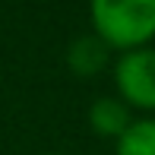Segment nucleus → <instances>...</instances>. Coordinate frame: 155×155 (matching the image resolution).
Here are the masks:
<instances>
[{
    "label": "nucleus",
    "mask_w": 155,
    "mask_h": 155,
    "mask_svg": "<svg viewBox=\"0 0 155 155\" xmlns=\"http://www.w3.org/2000/svg\"><path fill=\"white\" fill-rule=\"evenodd\" d=\"M89 19L92 35L120 54L155 38V0H89Z\"/></svg>",
    "instance_id": "obj_1"
},
{
    "label": "nucleus",
    "mask_w": 155,
    "mask_h": 155,
    "mask_svg": "<svg viewBox=\"0 0 155 155\" xmlns=\"http://www.w3.org/2000/svg\"><path fill=\"white\" fill-rule=\"evenodd\" d=\"M114 86L127 108L155 111V48L124 51L114 60Z\"/></svg>",
    "instance_id": "obj_2"
},
{
    "label": "nucleus",
    "mask_w": 155,
    "mask_h": 155,
    "mask_svg": "<svg viewBox=\"0 0 155 155\" xmlns=\"http://www.w3.org/2000/svg\"><path fill=\"white\" fill-rule=\"evenodd\" d=\"M133 124V114L130 108L120 101V98H95L89 104V127L98 133V136H108V139H120Z\"/></svg>",
    "instance_id": "obj_3"
},
{
    "label": "nucleus",
    "mask_w": 155,
    "mask_h": 155,
    "mask_svg": "<svg viewBox=\"0 0 155 155\" xmlns=\"http://www.w3.org/2000/svg\"><path fill=\"white\" fill-rule=\"evenodd\" d=\"M111 60V48L104 45L98 35H79L67 51V67L76 76H95L108 67Z\"/></svg>",
    "instance_id": "obj_4"
},
{
    "label": "nucleus",
    "mask_w": 155,
    "mask_h": 155,
    "mask_svg": "<svg viewBox=\"0 0 155 155\" xmlns=\"http://www.w3.org/2000/svg\"><path fill=\"white\" fill-rule=\"evenodd\" d=\"M114 155H155V117L133 120L130 130L117 139Z\"/></svg>",
    "instance_id": "obj_5"
},
{
    "label": "nucleus",
    "mask_w": 155,
    "mask_h": 155,
    "mask_svg": "<svg viewBox=\"0 0 155 155\" xmlns=\"http://www.w3.org/2000/svg\"><path fill=\"white\" fill-rule=\"evenodd\" d=\"M45 155H63V152H45Z\"/></svg>",
    "instance_id": "obj_6"
}]
</instances>
